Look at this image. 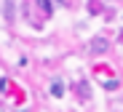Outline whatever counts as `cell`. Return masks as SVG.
Returning a JSON list of instances; mask_svg holds the SVG:
<instances>
[{"mask_svg":"<svg viewBox=\"0 0 123 112\" xmlns=\"http://www.w3.org/2000/svg\"><path fill=\"white\" fill-rule=\"evenodd\" d=\"M88 51H94V53H105V51H107V40H102V37L91 40V43H88Z\"/></svg>","mask_w":123,"mask_h":112,"instance_id":"obj_1","label":"cell"},{"mask_svg":"<svg viewBox=\"0 0 123 112\" xmlns=\"http://www.w3.org/2000/svg\"><path fill=\"white\" fill-rule=\"evenodd\" d=\"M51 96H56V99H59V96H64V85H62L59 80L51 83Z\"/></svg>","mask_w":123,"mask_h":112,"instance_id":"obj_2","label":"cell"},{"mask_svg":"<svg viewBox=\"0 0 123 112\" xmlns=\"http://www.w3.org/2000/svg\"><path fill=\"white\" fill-rule=\"evenodd\" d=\"M37 6H40V11H43V13H48V16H51V11H54L51 0H37Z\"/></svg>","mask_w":123,"mask_h":112,"instance_id":"obj_3","label":"cell"}]
</instances>
